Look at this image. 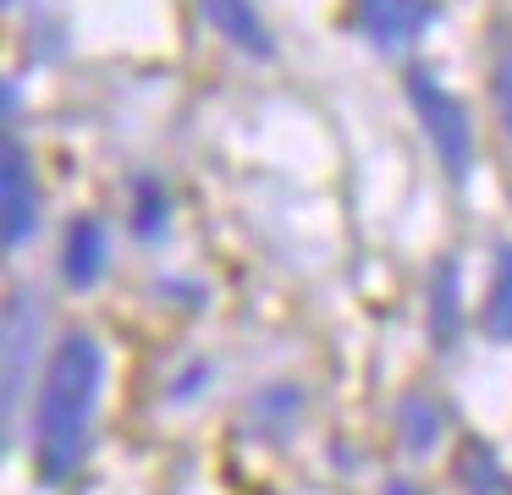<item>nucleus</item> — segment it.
Wrapping results in <instances>:
<instances>
[{"label":"nucleus","mask_w":512,"mask_h":495,"mask_svg":"<svg viewBox=\"0 0 512 495\" xmlns=\"http://www.w3.org/2000/svg\"><path fill=\"white\" fill-rule=\"evenodd\" d=\"M490 88H496V110H501V127H507L512 138V44L496 55V77H490Z\"/></svg>","instance_id":"nucleus-13"},{"label":"nucleus","mask_w":512,"mask_h":495,"mask_svg":"<svg viewBox=\"0 0 512 495\" xmlns=\"http://www.w3.org/2000/svg\"><path fill=\"white\" fill-rule=\"evenodd\" d=\"M457 473H463L468 495H512V484H507V473H501L496 451H490V446H479V440L463 451V462H457Z\"/></svg>","instance_id":"nucleus-9"},{"label":"nucleus","mask_w":512,"mask_h":495,"mask_svg":"<svg viewBox=\"0 0 512 495\" xmlns=\"http://www.w3.org/2000/svg\"><path fill=\"white\" fill-rule=\"evenodd\" d=\"M435 6L430 0H353V22L380 44V50H402L430 28Z\"/></svg>","instance_id":"nucleus-4"},{"label":"nucleus","mask_w":512,"mask_h":495,"mask_svg":"<svg viewBox=\"0 0 512 495\" xmlns=\"http://www.w3.org/2000/svg\"><path fill=\"white\" fill-rule=\"evenodd\" d=\"M435 292L441 297H430V330H435V341H452L457 336V270L452 264H441Z\"/></svg>","instance_id":"nucleus-12"},{"label":"nucleus","mask_w":512,"mask_h":495,"mask_svg":"<svg viewBox=\"0 0 512 495\" xmlns=\"http://www.w3.org/2000/svg\"><path fill=\"white\" fill-rule=\"evenodd\" d=\"M485 330L496 341H512V248L496 253V281H490V303H485Z\"/></svg>","instance_id":"nucleus-10"},{"label":"nucleus","mask_w":512,"mask_h":495,"mask_svg":"<svg viewBox=\"0 0 512 495\" xmlns=\"http://www.w3.org/2000/svg\"><path fill=\"white\" fill-rule=\"evenodd\" d=\"M166 220H171V193L144 176V182L133 187V226H138V237H160Z\"/></svg>","instance_id":"nucleus-11"},{"label":"nucleus","mask_w":512,"mask_h":495,"mask_svg":"<svg viewBox=\"0 0 512 495\" xmlns=\"http://www.w3.org/2000/svg\"><path fill=\"white\" fill-rule=\"evenodd\" d=\"M0 204H6V242H12V248L34 237L45 198H39L34 160H28V149L17 138H6V182H0Z\"/></svg>","instance_id":"nucleus-3"},{"label":"nucleus","mask_w":512,"mask_h":495,"mask_svg":"<svg viewBox=\"0 0 512 495\" xmlns=\"http://www.w3.org/2000/svg\"><path fill=\"white\" fill-rule=\"evenodd\" d=\"M105 259H111V242H105L100 220H72L67 248H61V270H67V286H94L105 275Z\"/></svg>","instance_id":"nucleus-7"},{"label":"nucleus","mask_w":512,"mask_h":495,"mask_svg":"<svg viewBox=\"0 0 512 495\" xmlns=\"http://www.w3.org/2000/svg\"><path fill=\"white\" fill-rule=\"evenodd\" d=\"M204 17H210V28L221 33L226 44H237L243 55H276V44H270V28L259 22V6L254 0H204Z\"/></svg>","instance_id":"nucleus-6"},{"label":"nucleus","mask_w":512,"mask_h":495,"mask_svg":"<svg viewBox=\"0 0 512 495\" xmlns=\"http://www.w3.org/2000/svg\"><path fill=\"white\" fill-rule=\"evenodd\" d=\"M386 495H419L413 484H386Z\"/></svg>","instance_id":"nucleus-14"},{"label":"nucleus","mask_w":512,"mask_h":495,"mask_svg":"<svg viewBox=\"0 0 512 495\" xmlns=\"http://www.w3.org/2000/svg\"><path fill=\"white\" fill-rule=\"evenodd\" d=\"M397 435L413 457H424V451L446 435V407L430 402V396H408V402L397 407Z\"/></svg>","instance_id":"nucleus-8"},{"label":"nucleus","mask_w":512,"mask_h":495,"mask_svg":"<svg viewBox=\"0 0 512 495\" xmlns=\"http://www.w3.org/2000/svg\"><path fill=\"white\" fill-rule=\"evenodd\" d=\"M34 358H39V297L17 292L12 314H6V402L12 407H17V396H23V374Z\"/></svg>","instance_id":"nucleus-5"},{"label":"nucleus","mask_w":512,"mask_h":495,"mask_svg":"<svg viewBox=\"0 0 512 495\" xmlns=\"http://www.w3.org/2000/svg\"><path fill=\"white\" fill-rule=\"evenodd\" d=\"M408 99H413V110H419V121H424V132H430L441 165L452 176H463L468 171V154H474V138H468V110L446 94L441 77L419 72V66L408 72Z\"/></svg>","instance_id":"nucleus-2"},{"label":"nucleus","mask_w":512,"mask_h":495,"mask_svg":"<svg viewBox=\"0 0 512 495\" xmlns=\"http://www.w3.org/2000/svg\"><path fill=\"white\" fill-rule=\"evenodd\" d=\"M100 385H105L100 341L89 330L61 336V347L45 363L39 396H34V473H39V484H67L83 468Z\"/></svg>","instance_id":"nucleus-1"}]
</instances>
